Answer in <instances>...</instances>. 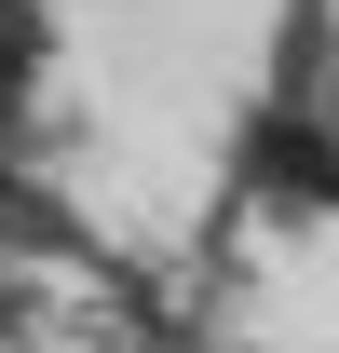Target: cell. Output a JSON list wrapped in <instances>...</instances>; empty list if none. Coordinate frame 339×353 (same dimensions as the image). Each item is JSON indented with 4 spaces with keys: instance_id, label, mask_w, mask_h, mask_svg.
<instances>
[{
    "instance_id": "obj_1",
    "label": "cell",
    "mask_w": 339,
    "mask_h": 353,
    "mask_svg": "<svg viewBox=\"0 0 339 353\" xmlns=\"http://www.w3.org/2000/svg\"><path fill=\"white\" fill-rule=\"evenodd\" d=\"M82 245H95V231L68 218V190L0 136V259H82Z\"/></svg>"
}]
</instances>
